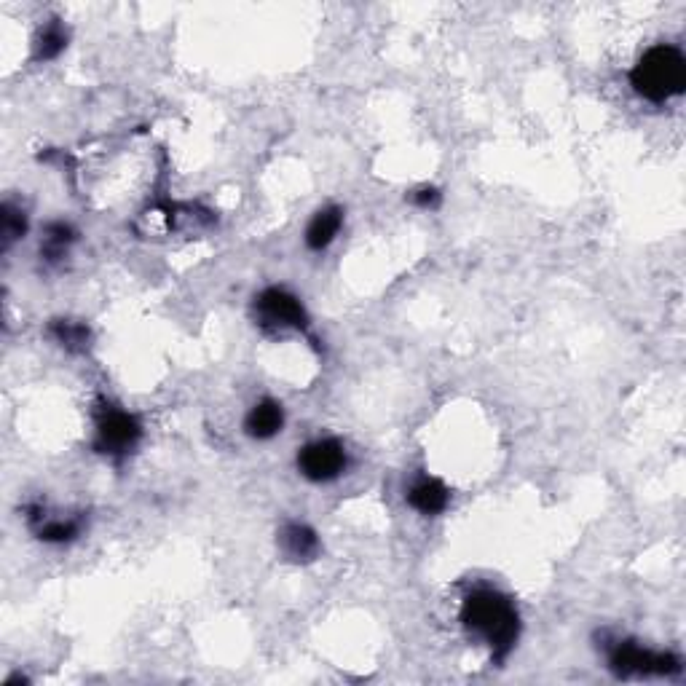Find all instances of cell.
I'll return each instance as SVG.
<instances>
[{"instance_id":"obj_1","label":"cell","mask_w":686,"mask_h":686,"mask_svg":"<svg viewBox=\"0 0 686 686\" xmlns=\"http://www.w3.org/2000/svg\"><path fill=\"white\" fill-rule=\"evenodd\" d=\"M461 625L477 636L483 644L491 646L496 660H504L512 652V646L518 641L520 617L515 603L507 595L496 593V590H475L464 598L461 606Z\"/></svg>"},{"instance_id":"obj_2","label":"cell","mask_w":686,"mask_h":686,"mask_svg":"<svg viewBox=\"0 0 686 686\" xmlns=\"http://www.w3.org/2000/svg\"><path fill=\"white\" fill-rule=\"evenodd\" d=\"M630 84L649 102H665L678 97L686 86V59L681 49L670 43L652 46L630 70Z\"/></svg>"},{"instance_id":"obj_3","label":"cell","mask_w":686,"mask_h":686,"mask_svg":"<svg viewBox=\"0 0 686 686\" xmlns=\"http://www.w3.org/2000/svg\"><path fill=\"white\" fill-rule=\"evenodd\" d=\"M140 437H143V427L132 413L113 405H102L97 410V435H94L97 453H105L110 459H124L140 443Z\"/></svg>"},{"instance_id":"obj_4","label":"cell","mask_w":686,"mask_h":686,"mask_svg":"<svg viewBox=\"0 0 686 686\" xmlns=\"http://www.w3.org/2000/svg\"><path fill=\"white\" fill-rule=\"evenodd\" d=\"M255 319L266 333H285V330H306L309 314L303 303L285 287H268L255 298Z\"/></svg>"},{"instance_id":"obj_5","label":"cell","mask_w":686,"mask_h":686,"mask_svg":"<svg viewBox=\"0 0 686 686\" xmlns=\"http://www.w3.org/2000/svg\"><path fill=\"white\" fill-rule=\"evenodd\" d=\"M609 668L617 676H670L681 670V662L673 654L652 652L633 641H617L609 649Z\"/></svg>"},{"instance_id":"obj_6","label":"cell","mask_w":686,"mask_h":686,"mask_svg":"<svg viewBox=\"0 0 686 686\" xmlns=\"http://www.w3.org/2000/svg\"><path fill=\"white\" fill-rule=\"evenodd\" d=\"M346 464H349V453L335 437L314 440L298 451V472L311 483H330L346 472Z\"/></svg>"},{"instance_id":"obj_7","label":"cell","mask_w":686,"mask_h":686,"mask_svg":"<svg viewBox=\"0 0 686 686\" xmlns=\"http://www.w3.org/2000/svg\"><path fill=\"white\" fill-rule=\"evenodd\" d=\"M279 547L290 561L309 563L319 555V536L311 526L293 520V523H285L279 531Z\"/></svg>"},{"instance_id":"obj_8","label":"cell","mask_w":686,"mask_h":686,"mask_svg":"<svg viewBox=\"0 0 686 686\" xmlns=\"http://www.w3.org/2000/svg\"><path fill=\"white\" fill-rule=\"evenodd\" d=\"M285 427V410L277 400H260L244 419V432L252 440H271Z\"/></svg>"},{"instance_id":"obj_9","label":"cell","mask_w":686,"mask_h":686,"mask_svg":"<svg viewBox=\"0 0 686 686\" xmlns=\"http://www.w3.org/2000/svg\"><path fill=\"white\" fill-rule=\"evenodd\" d=\"M451 502V491L435 480V477H421L416 486L408 491V504L421 515H440Z\"/></svg>"},{"instance_id":"obj_10","label":"cell","mask_w":686,"mask_h":686,"mask_svg":"<svg viewBox=\"0 0 686 686\" xmlns=\"http://www.w3.org/2000/svg\"><path fill=\"white\" fill-rule=\"evenodd\" d=\"M343 226V210L341 207H325L311 218L309 228H306V247L314 252L327 250L335 242V236Z\"/></svg>"},{"instance_id":"obj_11","label":"cell","mask_w":686,"mask_h":686,"mask_svg":"<svg viewBox=\"0 0 686 686\" xmlns=\"http://www.w3.org/2000/svg\"><path fill=\"white\" fill-rule=\"evenodd\" d=\"M67 46V30L59 19H51L49 25L41 27V33L35 38V59L38 62H49L57 59Z\"/></svg>"},{"instance_id":"obj_12","label":"cell","mask_w":686,"mask_h":686,"mask_svg":"<svg viewBox=\"0 0 686 686\" xmlns=\"http://www.w3.org/2000/svg\"><path fill=\"white\" fill-rule=\"evenodd\" d=\"M30 523H33L38 539H43V542H51V544L70 542V539H76V536L81 534V520L78 518L76 520L33 518Z\"/></svg>"},{"instance_id":"obj_13","label":"cell","mask_w":686,"mask_h":686,"mask_svg":"<svg viewBox=\"0 0 686 686\" xmlns=\"http://www.w3.org/2000/svg\"><path fill=\"white\" fill-rule=\"evenodd\" d=\"M73 242H76V231H73V228L67 226V223H51V226L46 228V236H43L41 255L46 260L65 258Z\"/></svg>"},{"instance_id":"obj_14","label":"cell","mask_w":686,"mask_h":686,"mask_svg":"<svg viewBox=\"0 0 686 686\" xmlns=\"http://www.w3.org/2000/svg\"><path fill=\"white\" fill-rule=\"evenodd\" d=\"M51 335L57 338L65 349L70 352H81L86 349V341H89V330L81 322H70V319H59L51 325Z\"/></svg>"},{"instance_id":"obj_15","label":"cell","mask_w":686,"mask_h":686,"mask_svg":"<svg viewBox=\"0 0 686 686\" xmlns=\"http://www.w3.org/2000/svg\"><path fill=\"white\" fill-rule=\"evenodd\" d=\"M27 231V218L25 212L11 207V204H3V247L9 250L11 244L22 239Z\"/></svg>"},{"instance_id":"obj_16","label":"cell","mask_w":686,"mask_h":686,"mask_svg":"<svg viewBox=\"0 0 686 686\" xmlns=\"http://www.w3.org/2000/svg\"><path fill=\"white\" fill-rule=\"evenodd\" d=\"M413 201L424 207V210H437L440 207V193L435 188H421V191L413 193Z\"/></svg>"}]
</instances>
